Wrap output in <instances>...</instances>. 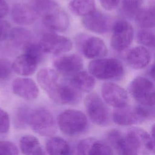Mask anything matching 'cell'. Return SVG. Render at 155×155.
Listing matches in <instances>:
<instances>
[{"label": "cell", "instance_id": "obj_1", "mask_svg": "<svg viewBox=\"0 0 155 155\" xmlns=\"http://www.w3.org/2000/svg\"><path fill=\"white\" fill-rule=\"evenodd\" d=\"M154 116L153 107L143 105L129 106L117 108L113 113L114 122L119 125L130 126L141 123Z\"/></svg>", "mask_w": 155, "mask_h": 155}, {"label": "cell", "instance_id": "obj_2", "mask_svg": "<svg viewBox=\"0 0 155 155\" xmlns=\"http://www.w3.org/2000/svg\"><path fill=\"white\" fill-rule=\"evenodd\" d=\"M89 73L94 78L103 80L117 79L124 74L122 63L114 58H100L91 61L88 64Z\"/></svg>", "mask_w": 155, "mask_h": 155}, {"label": "cell", "instance_id": "obj_3", "mask_svg": "<svg viewBox=\"0 0 155 155\" xmlns=\"http://www.w3.org/2000/svg\"><path fill=\"white\" fill-rule=\"evenodd\" d=\"M58 126L65 134L74 136L85 131L88 127V120L85 114L81 111L68 109L59 116Z\"/></svg>", "mask_w": 155, "mask_h": 155}, {"label": "cell", "instance_id": "obj_4", "mask_svg": "<svg viewBox=\"0 0 155 155\" xmlns=\"http://www.w3.org/2000/svg\"><path fill=\"white\" fill-rule=\"evenodd\" d=\"M27 124L35 132L43 136H52L56 131L53 115L45 108H38L29 112Z\"/></svg>", "mask_w": 155, "mask_h": 155}, {"label": "cell", "instance_id": "obj_5", "mask_svg": "<svg viewBox=\"0 0 155 155\" xmlns=\"http://www.w3.org/2000/svg\"><path fill=\"white\" fill-rule=\"evenodd\" d=\"M128 90L133 97L141 105L153 107L154 105V86L149 79L139 76L130 83Z\"/></svg>", "mask_w": 155, "mask_h": 155}, {"label": "cell", "instance_id": "obj_6", "mask_svg": "<svg viewBox=\"0 0 155 155\" xmlns=\"http://www.w3.org/2000/svg\"><path fill=\"white\" fill-rule=\"evenodd\" d=\"M85 106L89 118L94 124L105 126L109 123L108 110L97 94L91 93L88 94L85 99Z\"/></svg>", "mask_w": 155, "mask_h": 155}, {"label": "cell", "instance_id": "obj_7", "mask_svg": "<svg viewBox=\"0 0 155 155\" xmlns=\"http://www.w3.org/2000/svg\"><path fill=\"white\" fill-rule=\"evenodd\" d=\"M134 38V29L132 25L125 20L116 21L112 27L111 45L117 51H122L128 48Z\"/></svg>", "mask_w": 155, "mask_h": 155}, {"label": "cell", "instance_id": "obj_8", "mask_svg": "<svg viewBox=\"0 0 155 155\" xmlns=\"http://www.w3.org/2000/svg\"><path fill=\"white\" fill-rule=\"evenodd\" d=\"M38 44L44 53L53 54L67 52L73 45L69 38L54 33H45Z\"/></svg>", "mask_w": 155, "mask_h": 155}, {"label": "cell", "instance_id": "obj_9", "mask_svg": "<svg viewBox=\"0 0 155 155\" xmlns=\"http://www.w3.org/2000/svg\"><path fill=\"white\" fill-rule=\"evenodd\" d=\"M125 137L139 154L147 155L154 151V139L143 129L131 128L128 130Z\"/></svg>", "mask_w": 155, "mask_h": 155}, {"label": "cell", "instance_id": "obj_10", "mask_svg": "<svg viewBox=\"0 0 155 155\" xmlns=\"http://www.w3.org/2000/svg\"><path fill=\"white\" fill-rule=\"evenodd\" d=\"M101 93L105 102L115 108L122 107L128 104V96L127 91L113 82L104 83L102 87Z\"/></svg>", "mask_w": 155, "mask_h": 155}, {"label": "cell", "instance_id": "obj_11", "mask_svg": "<svg viewBox=\"0 0 155 155\" xmlns=\"http://www.w3.org/2000/svg\"><path fill=\"white\" fill-rule=\"evenodd\" d=\"M48 96L57 104L72 105L79 102L81 99V91L70 83L59 82Z\"/></svg>", "mask_w": 155, "mask_h": 155}, {"label": "cell", "instance_id": "obj_12", "mask_svg": "<svg viewBox=\"0 0 155 155\" xmlns=\"http://www.w3.org/2000/svg\"><path fill=\"white\" fill-rule=\"evenodd\" d=\"M42 16L44 25L53 31L62 32L68 28V16L58 5L43 13Z\"/></svg>", "mask_w": 155, "mask_h": 155}, {"label": "cell", "instance_id": "obj_13", "mask_svg": "<svg viewBox=\"0 0 155 155\" xmlns=\"http://www.w3.org/2000/svg\"><path fill=\"white\" fill-rule=\"evenodd\" d=\"M82 24L88 30L98 34L106 33L111 28L110 19L105 14L96 9L83 17Z\"/></svg>", "mask_w": 155, "mask_h": 155}, {"label": "cell", "instance_id": "obj_14", "mask_svg": "<svg viewBox=\"0 0 155 155\" xmlns=\"http://www.w3.org/2000/svg\"><path fill=\"white\" fill-rule=\"evenodd\" d=\"M39 15L33 6L25 3L15 4L11 12L12 20L20 25H28L34 23Z\"/></svg>", "mask_w": 155, "mask_h": 155}, {"label": "cell", "instance_id": "obj_15", "mask_svg": "<svg viewBox=\"0 0 155 155\" xmlns=\"http://www.w3.org/2000/svg\"><path fill=\"white\" fill-rule=\"evenodd\" d=\"M53 65L58 71L64 74H74L82 69L84 63L78 54H69L56 59Z\"/></svg>", "mask_w": 155, "mask_h": 155}, {"label": "cell", "instance_id": "obj_16", "mask_svg": "<svg viewBox=\"0 0 155 155\" xmlns=\"http://www.w3.org/2000/svg\"><path fill=\"white\" fill-rule=\"evenodd\" d=\"M84 56L88 59L103 58L107 54V47L104 41L96 36L85 38L81 44Z\"/></svg>", "mask_w": 155, "mask_h": 155}, {"label": "cell", "instance_id": "obj_17", "mask_svg": "<svg viewBox=\"0 0 155 155\" xmlns=\"http://www.w3.org/2000/svg\"><path fill=\"white\" fill-rule=\"evenodd\" d=\"M12 90L19 97L26 100H33L39 94L35 82L28 78H18L12 82Z\"/></svg>", "mask_w": 155, "mask_h": 155}, {"label": "cell", "instance_id": "obj_18", "mask_svg": "<svg viewBox=\"0 0 155 155\" xmlns=\"http://www.w3.org/2000/svg\"><path fill=\"white\" fill-rule=\"evenodd\" d=\"M126 61L131 68L136 70L142 69L149 64L151 54L145 47L136 46L128 51Z\"/></svg>", "mask_w": 155, "mask_h": 155}, {"label": "cell", "instance_id": "obj_19", "mask_svg": "<svg viewBox=\"0 0 155 155\" xmlns=\"http://www.w3.org/2000/svg\"><path fill=\"white\" fill-rule=\"evenodd\" d=\"M108 139L116 150L118 155H139L136 149L131 145L121 132L114 130L108 134Z\"/></svg>", "mask_w": 155, "mask_h": 155}, {"label": "cell", "instance_id": "obj_20", "mask_svg": "<svg viewBox=\"0 0 155 155\" xmlns=\"http://www.w3.org/2000/svg\"><path fill=\"white\" fill-rule=\"evenodd\" d=\"M39 62L30 56L23 53L18 56L12 64V70L18 74L27 76L33 74Z\"/></svg>", "mask_w": 155, "mask_h": 155}, {"label": "cell", "instance_id": "obj_21", "mask_svg": "<svg viewBox=\"0 0 155 155\" xmlns=\"http://www.w3.org/2000/svg\"><path fill=\"white\" fill-rule=\"evenodd\" d=\"M36 78L38 84L47 94H49L59 84L57 72L49 68L40 70L37 73Z\"/></svg>", "mask_w": 155, "mask_h": 155}, {"label": "cell", "instance_id": "obj_22", "mask_svg": "<svg viewBox=\"0 0 155 155\" xmlns=\"http://www.w3.org/2000/svg\"><path fill=\"white\" fill-rule=\"evenodd\" d=\"M73 75L69 83L80 91L90 92L93 89L95 85V79L89 73L82 71Z\"/></svg>", "mask_w": 155, "mask_h": 155}, {"label": "cell", "instance_id": "obj_23", "mask_svg": "<svg viewBox=\"0 0 155 155\" xmlns=\"http://www.w3.org/2000/svg\"><path fill=\"white\" fill-rule=\"evenodd\" d=\"M19 147L24 155H45L39 140L31 135L22 136L19 140Z\"/></svg>", "mask_w": 155, "mask_h": 155}, {"label": "cell", "instance_id": "obj_24", "mask_svg": "<svg viewBox=\"0 0 155 155\" xmlns=\"http://www.w3.org/2000/svg\"><path fill=\"white\" fill-rule=\"evenodd\" d=\"M45 148L48 155H70L69 144L62 138L52 137L46 142Z\"/></svg>", "mask_w": 155, "mask_h": 155}, {"label": "cell", "instance_id": "obj_25", "mask_svg": "<svg viewBox=\"0 0 155 155\" xmlns=\"http://www.w3.org/2000/svg\"><path fill=\"white\" fill-rule=\"evenodd\" d=\"M68 7L72 13L84 17L95 10V2L94 0H72Z\"/></svg>", "mask_w": 155, "mask_h": 155}, {"label": "cell", "instance_id": "obj_26", "mask_svg": "<svg viewBox=\"0 0 155 155\" xmlns=\"http://www.w3.org/2000/svg\"><path fill=\"white\" fill-rule=\"evenodd\" d=\"M9 36L13 44L18 46H25L30 42L32 35L31 32L21 27H17L10 30Z\"/></svg>", "mask_w": 155, "mask_h": 155}, {"label": "cell", "instance_id": "obj_27", "mask_svg": "<svg viewBox=\"0 0 155 155\" xmlns=\"http://www.w3.org/2000/svg\"><path fill=\"white\" fill-rule=\"evenodd\" d=\"M137 23L143 28L148 29L154 26V10L151 8H141L135 15Z\"/></svg>", "mask_w": 155, "mask_h": 155}, {"label": "cell", "instance_id": "obj_28", "mask_svg": "<svg viewBox=\"0 0 155 155\" xmlns=\"http://www.w3.org/2000/svg\"><path fill=\"white\" fill-rule=\"evenodd\" d=\"M143 0H122V8L124 13L129 16H135L141 9Z\"/></svg>", "mask_w": 155, "mask_h": 155}, {"label": "cell", "instance_id": "obj_29", "mask_svg": "<svg viewBox=\"0 0 155 155\" xmlns=\"http://www.w3.org/2000/svg\"><path fill=\"white\" fill-rule=\"evenodd\" d=\"M137 41L143 46L152 47L154 45V34L148 29L142 28L137 33Z\"/></svg>", "mask_w": 155, "mask_h": 155}, {"label": "cell", "instance_id": "obj_30", "mask_svg": "<svg viewBox=\"0 0 155 155\" xmlns=\"http://www.w3.org/2000/svg\"><path fill=\"white\" fill-rule=\"evenodd\" d=\"M88 155H113V153L109 145L96 139L91 145Z\"/></svg>", "mask_w": 155, "mask_h": 155}, {"label": "cell", "instance_id": "obj_31", "mask_svg": "<svg viewBox=\"0 0 155 155\" xmlns=\"http://www.w3.org/2000/svg\"><path fill=\"white\" fill-rule=\"evenodd\" d=\"M24 53L35 59L39 63L44 58V52L39 44L28 43L24 47Z\"/></svg>", "mask_w": 155, "mask_h": 155}, {"label": "cell", "instance_id": "obj_32", "mask_svg": "<svg viewBox=\"0 0 155 155\" xmlns=\"http://www.w3.org/2000/svg\"><path fill=\"white\" fill-rule=\"evenodd\" d=\"M16 145L8 140H0V155H18Z\"/></svg>", "mask_w": 155, "mask_h": 155}, {"label": "cell", "instance_id": "obj_33", "mask_svg": "<svg viewBox=\"0 0 155 155\" xmlns=\"http://www.w3.org/2000/svg\"><path fill=\"white\" fill-rule=\"evenodd\" d=\"M58 4L53 0H35L34 7L39 13L42 15Z\"/></svg>", "mask_w": 155, "mask_h": 155}, {"label": "cell", "instance_id": "obj_34", "mask_svg": "<svg viewBox=\"0 0 155 155\" xmlns=\"http://www.w3.org/2000/svg\"><path fill=\"white\" fill-rule=\"evenodd\" d=\"M95 140L92 137L81 140L77 146V155H88L91 145Z\"/></svg>", "mask_w": 155, "mask_h": 155}, {"label": "cell", "instance_id": "obj_35", "mask_svg": "<svg viewBox=\"0 0 155 155\" xmlns=\"http://www.w3.org/2000/svg\"><path fill=\"white\" fill-rule=\"evenodd\" d=\"M10 120L8 114L0 107V133H6L9 131Z\"/></svg>", "mask_w": 155, "mask_h": 155}, {"label": "cell", "instance_id": "obj_36", "mask_svg": "<svg viewBox=\"0 0 155 155\" xmlns=\"http://www.w3.org/2000/svg\"><path fill=\"white\" fill-rule=\"evenodd\" d=\"M12 71V64L5 59H0V80L10 76Z\"/></svg>", "mask_w": 155, "mask_h": 155}, {"label": "cell", "instance_id": "obj_37", "mask_svg": "<svg viewBox=\"0 0 155 155\" xmlns=\"http://www.w3.org/2000/svg\"><path fill=\"white\" fill-rule=\"evenodd\" d=\"M10 24L0 18V41L5 40L9 36L10 32Z\"/></svg>", "mask_w": 155, "mask_h": 155}, {"label": "cell", "instance_id": "obj_38", "mask_svg": "<svg viewBox=\"0 0 155 155\" xmlns=\"http://www.w3.org/2000/svg\"><path fill=\"white\" fill-rule=\"evenodd\" d=\"M102 7L108 11L115 9L119 4L120 0H99Z\"/></svg>", "mask_w": 155, "mask_h": 155}, {"label": "cell", "instance_id": "obj_39", "mask_svg": "<svg viewBox=\"0 0 155 155\" xmlns=\"http://www.w3.org/2000/svg\"><path fill=\"white\" fill-rule=\"evenodd\" d=\"M29 112H28L27 110L25 109H21L19 111H18V114L16 115V122L18 125L22 126L24 125L25 124L27 123L28 120V116Z\"/></svg>", "mask_w": 155, "mask_h": 155}, {"label": "cell", "instance_id": "obj_40", "mask_svg": "<svg viewBox=\"0 0 155 155\" xmlns=\"http://www.w3.org/2000/svg\"><path fill=\"white\" fill-rule=\"evenodd\" d=\"M9 10L8 4L5 0H0V18L7 15Z\"/></svg>", "mask_w": 155, "mask_h": 155}, {"label": "cell", "instance_id": "obj_41", "mask_svg": "<svg viewBox=\"0 0 155 155\" xmlns=\"http://www.w3.org/2000/svg\"><path fill=\"white\" fill-rule=\"evenodd\" d=\"M154 65H153L150 68V74L152 76L153 78H154Z\"/></svg>", "mask_w": 155, "mask_h": 155}]
</instances>
